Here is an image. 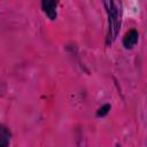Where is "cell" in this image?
<instances>
[{
  "label": "cell",
  "mask_w": 147,
  "mask_h": 147,
  "mask_svg": "<svg viewBox=\"0 0 147 147\" xmlns=\"http://www.w3.org/2000/svg\"><path fill=\"white\" fill-rule=\"evenodd\" d=\"M56 6L57 2L56 1H49V0H45L41 2V8L44 10V13L48 16V18H51L52 21H54L56 18Z\"/></svg>",
  "instance_id": "3"
},
{
  "label": "cell",
  "mask_w": 147,
  "mask_h": 147,
  "mask_svg": "<svg viewBox=\"0 0 147 147\" xmlns=\"http://www.w3.org/2000/svg\"><path fill=\"white\" fill-rule=\"evenodd\" d=\"M139 40V34L136 30H130L127 31L124 37H123V46L126 48V49H130V48H133L137 42Z\"/></svg>",
  "instance_id": "2"
},
{
  "label": "cell",
  "mask_w": 147,
  "mask_h": 147,
  "mask_svg": "<svg viewBox=\"0 0 147 147\" xmlns=\"http://www.w3.org/2000/svg\"><path fill=\"white\" fill-rule=\"evenodd\" d=\"M109 110H110V105H105V106H102V107L98 110L96 115H98L99 117H103V116H106V115L109 113Z\"/></svg>",
  "instance_id": "5"
},
{
  "label": "cell",
  "mask_w": 147,
  "mask_h": 147,
  "mask_svg": "<svg viewBox=\"0 0 147 147\" xmlns=\"http://www.w3.org/2000/svg\"><path fill=\"white\" fill-rule=\"evenodd\" d=\"M0 144L1 147H7L10 141V132L7 130V127L1 126V133H0Z\"/></svg>",
  "instance_id": "4"
},
{
  "label": "cell",
  "mask_w": 147,
  "mask_h": 147,
  "mask_svg": "<svg viewBox=\"0 0 147 147\" xmlns=\"http://www.w3.org/2000/svg\"><path fill=\"white\" fill-rule=\"evenodd\" d=\"M103 6L108 15V44L113 42L119 31L121 26V10L118 9V3L114 1H105Z\"/></svg>",
  "instance_id": "1"
}]
</instances>
